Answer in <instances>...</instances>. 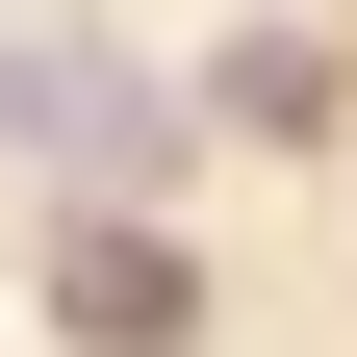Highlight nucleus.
<instances>
[{"label":"nucleus","mask_w":357,"mask_h":357,"mask_svg":"<svg viewBox=\"0 0 357 357\" xmlns=\"http://www.w3.org/2000/svg\"><path fill=\"white\" fill-rule=\"evenodd\" d=\"M0 128H26L52 178H153V153H178V102L102 77V52H0Z\"/></svg>","instance_id":"nucleus-1"},{"label":"nucleus","mask_w":357,"mask_h":357,"mask_svg":"<svg viewBox=\"0 0 357 357\" xmlns=\"http://www.w3.org/2000/svg\"><path fill=\"white\" fill-rule=\"evenodd\" d=\"M52 306H77V332H128V357H153V332H178V255H153V230H77V255H52Z\"/></svg>","instance_id":"nucleus-2"}]
</instances>
